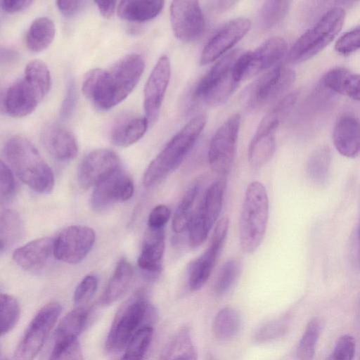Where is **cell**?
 Here are the masks:
<instances>
[{
    "mask_svg": "<svg viewBox=\"0 0 360 360\" xmlns=\"http://www.w3.org/2000/svg\"><path fill=\"white\" fill-rule=\"evenodd\" d=\"M144 67L143 57L131 53L121 58L108 70L92 69L83 79L82 93L97 109L109 110L131 92Z\"/></svg>",
    "mask_w": 360,
    "mask_h": 360,
    "instance_id": "obj_1",
    "label": "cell"
},
{
    "mask_svg": "<svg viewBox=\"0 0 360 360\" xmlns=\"http://www.w3.org/2000/svg\"><path fill=\"white\" fill-rule=\"evenodd\" d=\"M5 155L18 177L33 191L40 193L51 191L54 176L49 165L34 146L20 136L6 142Z\"/></svg>",
    "mask_w": 360,
    "mask_h": 360,
    "instance_id": "obj_2",
    "label": "cell"
},
{
    "mask_svg": "<svg viewBox=\"0 0 360 360\" xmlns=\"http://www.w3.org/2000/svg\"><path fill=\"white\" fill-rule=\"evenodd\" d=\"M206 124L202 115L193 117L167 143L146 168L143 182L150 187L177 168L193 147Z\"/></svg>",
    "mask_w": 360,
    "mask_h": 360,
    "instance_id": "obj_3",
    "label": "cell"
},
{
    "mask_svg": "<svg viewBox=\"0 0 360 360\" xmlns=\"http://www.w3.org/2000/svg\"><path fill=\"white\" fill-rule=\"evenodd\" d=\"M154 316V308L142 293L130 297L114 317L105 341L106 351L112 354L122 351L139 329L150 326Z\"/></svg>",
    "mask_w": 360,
    "mask_h": 360,
    "instance_id": "obj_4",
    "label": "cell"
},
{
    "mask_svg": "<svg viewBox=\"0 0 360 360\" xmlns=\"http://www.w3.org/2000/svg\"><path fill=\"white\" fill-rule=\"evenodd\" d=\"M269 216V199L265 186L253 181L248 186L240 219V243L248 253L260 245L266 229Z\"/></svg>",
    "mask_w": 360,
    "mask_h": 360,
    "instance_id": "obj_5",
    "label": "cell"
},
{
    "mask_svg": "<svg viewBox=\"0 0 360 360\" xmlns=\"http://www.w3.org/2000/svg\"><path fill=\"white\" fill-rule=\"evenodd\" d=\"M345 18V11L341 7L328 10L293 44L288 54V62L299 63L318 54L340 32Z\"/></svg>",
    "mask_w": 360,
    "mask_h": 360,
    "instance_id": "obj_6",
    "label": "cell"
},
{
    "mask_svg": "<svg viewBox=\"0 0 360 360\" xmlns=\"http://www.w3.org/2000/svg\"><path fill=\"white\" fill-rule=\"evenodd\" d=\"M243 52L234 49L221 58L198 82L195 98L212 107L225 103L239 85L234 77V66Z\"/></svg>",
    "mask_w": 360,
    "mask_h": 360,
    "instance_id": "obj_7",
    "label": "cell"
},
{
    "mask_svg": "<svg viewBox=\"0 0 360 360\" xmlns=\"http://www.w3.org/2000/svg\"><path fill=\"white\" fill-rule=\"evenodd\" d=\"M226 188V179H221L213 182L205 191L188 227L189 243L193 248L203 243L217 219Z\"/></svg>",
    "mask_w": 360,
    "mask_h": 360,
    "instance_id": "obj_8",
    "label": "cell"
},
{
    "mask_svg": "<svg viewBox=\"0 0 360 360\" xmlns=\"http://www.w3.org/2000/svg\"><path fill=\"white\" fill-rule=\"evenodd\" d=\"M61 311V307L57 302H50L35 314L13 355V360H34L42 348L44 342Z\"/></svg>",
    "mask_w": 360,
    "mask_h": 360,
    "instance_id": "obj_9",
    "label": "cell"
},
{
    "mask_svg": "<svg viewBox=\"0 0 360 360\" xmlns=\"http://www.w3.org/2000/svg\"><path fill=\"white\" fill-rule=\"evenodd\" d=\"M240 117H229L213 135L208 149V161L212 169L220 175L230 172L235 160Z\"/></svg>",
    "mask_w": 360,
    "mask_h": 360,
    "instance_id": "obj_10",
    "label": "cell"
},
{
    "mask_svg": "<svg viewBox=\"0 0 360 360\" xmlns=\"http://www.w3.org/2000/svg\"><path fill=\"white\" fill-rule=\"evenodd\" d=\"M285 41L279 37L268 39L254 51L243 52L234 66V77L239 83L277 63L287 51Z\"/></svg>",
    "mask_w": 360,
    "mask_h": 360,
    "instance_id": "obj_11",
    "label": "cell"
},
{
    "mask_svg": "<svg viewBox=\"0 0 360 360\" xmlns=\"http://www.w3.org/2000/svg\"><path fill=\"white\" fill-rule=\"evenodd\" d=\"M295 72L278 63L263 74L245 91V105L250 109L263 105L283 94L293 83Z\"/></svg>",
    "mask_w": 360,
    "mask_h": 360,
    "instance_id": "obj_12",
    "label": "cell"
},
{
    "mask_svg": "<svg viewBox=\"0 0 360 360\" xmlns=\"http://www.w3.org/2000/svg\"><path fill=\"white\" fill-rule=\"evenodd\" d=\"M95 242V233L81 225L62 230L54 240V257L68 264L80 262L90 252Z\"/></svg>",
    "mask_w": 360,
    "mask_h": 360,
    "instance_id": "obj_13",
    "label": "cell"
},
{
    "mask_svg": "<svg viewBox=\"0 0 360 360\" xmlns=\"http://www.w3.org/2000/svg\"><path fill=\"white\" fill-rule=\"evenodd\" d=\"M229 219L221 218L217 224L208 248L189 267L188 286L191 290H200L206 283L224 245L229 229Z\"/></svg>",
    "mask_w": 360,
    "mask_h": 360,
    "instance_id": "obj_14",
    "label": "cell"
},
{
    "mask_svg": "<svg viewBox=\"0 0 360 360\" xmlns=\"http://www.w3.org/2000/svg\"><path fill=\"white\" fill-rule=\"evenodd\" d=\"M170 20L175 37L184 42L197 39L205 29V19L198 1H173Z\"/></svg>",
    "mask_w": 360,
    "mask_h": 360,
    "instance_id": "obj_15",
    "label": "cell"
},
{
    "mask_svg": "<svg viewBox=\"0 0 360 360\" xmlns=\"http://www.w3.org/2000/svg\"><path fill=\"white\" fill-rule=\"evenodd\" d=\"M134 191L131 178L120 168L94 186L91 205L95 211L102 212L117 202L129 200Z\"/></svg>",
    "mask_w": 360,
    "mask_h": 360,
    "instance_id": "obj_16",
    "label": "cell"
},
{
    "mask_svg": "<svg viewBox=\"0 0 360 360\" xmlns=\"http://www.w3.org/2000/svg\"><path fill=\"white\" fill-rule=\"evenodd\" d=\"M171 67L167 56H162L153 68L144 86L143 108L149 124L158 119L169 82Z\"/></svg>",
    "mask_w": 360,
    "mask_h": 360,
    "instance_id": "obj_17",
    "label": "cell"
},
{
    "mask_svg": "<svg viewBox=\"0 0 360 360\" xmlns=\"http://www.w3.org/2000/svg\"><path fill=\"white\" fill-rule=\"evenodd\" d=\"M117 155L109 149L99 148L89 153L79 164L78 181L85 188L96 186L120 169Z\"/></svg>",
    "mask_w": 360,
    "mask_h": 360,
    "instance_id": "obj_18",
    "label": "cell"
},
{
    "mask_svg": "<svg viewBox=\"0 0 360 360\" xmlns=\"http://www.w3.org/2000/svg\"><path fill=\"white\" fill-rule=\"evenodd\" d=\"M251 22L237 18L224 25L207 43L200 55V64L207 65L231 49L248 32Z\"/></svg>",
    "mask_w": 360,
    "mask_h": 360,
    "instance_id": "obj_19",
    "label": "cell"
},
{
    "mask_svg": "<svg viewBox=\"0 0 360 360\" xmlns=\"http://www.w3.org/2000/svg\"><path fill=\"white\" fill-rule=\"evenodd\" d=\"M40 139L48 153L59 162L74 159L78 152V144L74 134L65 127L49 124L41 131Z\"/></svg>",
    "mask_w": 360,
    "mask_h": 360,
    "instance_id": "obj_20",
    "label": "cell"
},
{
    "mask_svg": "<svg viewBox=\"0 0 360 360\" xmlns=\"http://www.w3.org/2000/svg\"><path fill=\"white\" fill-rule=\"evenodd\" d=\"M54 239L44 237L17 248L13 254L15 262L22 269L35 271L46 266L54 256Z\"/></svg>",
    "mask_w": 360,
    "mask_h": 360,
    "instance_id": "obj_21",
    "label": "cell"
},
{
    "mask_svg": "<svg viewBox=\"0 0 360 360\" xmlns=\"http://www.w3.org/2000/svg\"><path fill=\"white\" fill-rule=\"evenodd\" d=\"M39 101L35 91L22 77L7 89L4 98V107L10 116L22 117L32 113Z\"/></svg>",
    "mask_w": 360,
    "mask_h": 360,
    "instance_id": "obj_22",
    "label": "cell"
},
{
    "mask_svg": "<svg viewBox=\"0 0 360 360\" xmlns=\"http://www.w3.org/2000/svg\"><path fill=\"white\" fill-rule=\"evenodd\" d=\"M165 238L164 228H148L137 261L139 267L143 271L150 274L161 272L165 246Z\"/></svg>",
    "mask_w": 360,
    "mask_h": 360,
    "instance_id": "obj_23",
    "label": "cell"
},
{
    "mask_svg": "<svg viewBox=\"0 0 360 360\" xmlns=\"http://www.w3.org/2000/svg\"><path fill=\"white\" fill-rule=\"evenodd\" d=\"M333 140L336 150L347 158H355L360 153V120L345 115L336 122Z\"/></svg>",
    "mask_w": 360,
    "mask_h": 360,
    "instance_id": "obj_24",
    "label": "cell"
},
{
    "mask_svg": "<svg viewBox=\"0 0 360 360\" xmlns=\"http://www.w3.org/2000/svg\"><path fill=\"white\" fill-rule=\"evenodd\" d=\"M322 80L330 90L360 102V74L338 67L328 70Z\"/></svg>",
    "mask_w": 360,
    "mask_h": 360,
    "instance_id": "obj_25",
    "label": "cell"
},
{
    "mask_svg": "<svg viewBox=\"0 0 360 360\" xmlns=\"http://www.w3.org/2000/svg\"><path fill=\"white\" fill-rule=\"evenodd\" d=\"M149 122L146 117L130 116L121 119L112 127L110 140L120 147H127L145 134Z\"/></svg>",
    "mask_w": 360,
    "mask_h": 360,
    "instance_id": "obj_26",
    "label": "cell"
},
{
    "mask_svg": "<svg viewBox=\"0 0 360 360\" xmlns=\"http://www.w3.org/2000/svg\"><path fill=\"white\" fill-rule=\"evenodd\" d=\"M133 274L130 262L125 258L121 259L107 283L101 299V304L110 305L120 299L129 289Z\"/></svg>",
    "mask_w": 360,
    "mask_h": 360,
    "instance_id": "obj_27",
    "label": "cell"
},
{
    "mask_svg": "<svg viewBox=\"0 0 360 360\" xmlns=\"http://www.w3.org/2000/svg\"><path fill=\"white\" fill-rule=\"evenodd\" d=\"M164 6L161 0H127L119 3L118 15L131 22L150 20L160 14Z\"/></svg>",
    "mask_w": 360,
    "mask_h": 360,
    "instance_id": "obj_28",
    "label": "cell"
},
{
    "mask_svg": "<svg viewBox=\"0 0 360 360\" xmlns=\"http://www.w3.org/2000/svg\"><path fill=\"white\" fill-rule=\"evenodd\" d=\"M275 134L256 131L248 151V161L251 167H261L271 160L276 149Z\"/></svg>",
    "mask_w": 360,
    "mask_h": 360,
    "instance_id": "obj_29",
    "label": "cell"
},
{
    "mask_svg": "<svg viewBox=\"0 0 360 360\" xmlns=\"http://www.w3.org/2000/svg\"><path fill=\"white\" fill-rule=\"evenodd\" d=\"M56 34L55 25L47 17L36 18L30 25L26 34V44L34 52L46 49L53 41Z\"/></svg>",
    "mask_w": 360,
    "mask_h": 360,
    "instance_id": "obj_30",
    "label": "cell"
},
{
    "mask_svg": "<svg viewBox=\"0 0 360 360\" xmlns=\"http://www.w3.org/2000/svg\"><path fill=\"white\" fill-rule=\"evenodd\" d=\"M198 353L190 330L181 328L173 337L161 360H197Z\"/></svg>",
    "mask_w": 360,
    "mask_h": 360,
    "instance_id": "obj_31",
    "label": "cell"
},
{
    "mask_svg": "<svg viewBox=\"0 0 360 360\" xmlns=\"http://www.w3.org/2000/svg\"><path fill=\"white\" fill-rule=\"evenodd\" d=\"M89 316V309L82 306L69 312L56 328L54 342L77 338L86 326Z\"/></svg>",
    "mask_w": 360,
    "mask_h": 360,
    "instance_id": "obj_32",
    "label": "cell"
},
{
    "mask_svg": "<svg viewBox=\"0 0 360 360\" xmlns=\"http://www.w3.org/2000/svg\"><path fill=\"white\" fill-rule=\"evenodd\" d=\"M23 78L33 89L40 101L48 94L51 86V75L44 61L39 59L30 61L25 67Z\"/></svg>",
    "mask_w": 360,
    "mask_h": 360,
    "instance_id": "obj_33",
    "label": "cell"
},
{
    "mask_svg": "<svg viewBox=\"0 0 360 360\" xmlns=\"http://www.w3.org/2000/svg\"><path fill=\"white\" fill-rule=\"evenodd\" d=\"M240 327V317L235 309L226 307L216 315L213 322V333L220 340H228L235 337Z\"/></svg>",
    "mask_w": 360,
    "mask_h": 360,
    "instance_id": "obj_34",
    "label": "cell"
},
{
    "mask_svg": "<svg viewBox=\"0 0 360 360\" xmlns=\"http://www.w3.org/2000/svg\"><path fill=\"white\" fill-rule=\"evenodd\" d=\"M22 221L19 215L11 210L1 212L0 249L3 252L12 245L22 233Z\"/></svg>",
    "mask_w": 360,
    "mask_h": 360,
    "instance_id": "obj_35",
    "label": "cell"
},
{
    "mask_svg": "<svg viewBox=\"0 0 360 360\" xmlns=\"http://www.w3.org/2000/svg\"><path fill=\"white\" fill-rule=\"evenodd\" d=\"M199 191V186H191L185 193L174 212L172 228L174 233H180L188 229L193 216V207Z\"/></svg>",
    "mask_w": 360,
    "mask_h": 360,
    "instance_id": "obj_36",
    "label": "cell"
},
{
    "mask_svg": "<svg viewBox=\"0 0 360 360\" xmlns=\"http://www.w3.org/2000/svg\"><path fill=\"white\" fill-rule=\"evenodd\" d=\"M322 327V321L319 317H314L309 321L297 348V360H314Z\"/></svg>",
    "mask_w": 360,
    "mask_h": 360,
    "instance_id": "obj_37",
    "label": "cell"
},
{
    "mask_svg": "<svg viewBox=\"0 0 360 360\" xmlns=\"http://www.w3.org/2000/svg\"><path fill=\"white\" fill-rule=\"evenodd\" d=\"M330 160V151L326 146L316 149L311 154L307 164V172L314 182L321 184L326 181Z\"/></svg>",
    "mask_w": 360,
    "mask_h": 360,
    "instance_id": "obj_38",
    "label": "cell"
},
{
    "mask_svg": "<svg viewBox=\"0 0 360 360\" xmlns=\"http://www.w3.org/2000/svg\"><path fill=\"white\" fill-rule=\"evenodd\" d=\"M242 270L240 261L232 258L221 266L214 285V291L217 296L226 294L238 281Z\"/></svg>",
    "mask_w": 360,
    "mask_h": 360,
    "instance_id": "obj_39",
    "label": "cell"
},
{
    "mask_svg": "<svg viewBox=\"0 0 360 360\" xmlns=\"http://www.w3.org/2000/svg\"><path fill=\"white\" fill-rule=\"evenodd\" d=\"M153 334L152 326L139 329L130 340L122 360H143L150 347Z\"/></svg>",
    "mask_w": 360,
    "mask_h": 360,
    "instance_id": "obj_40",
    "label": "cell"
},
{
    "mask_svg": "<svg viewBox=\"0 0 360 360\" xmlns=\"http://www.w3.org/2000/svg\"><path fill=\"white\" fill-rule=\"evenodd\" d=\"M291 5L290 1H266L260 10V22L264 29H271L285 17Z\"/></svg>",
    "mask_w": 360,
    "mask_h": 360,
    "instance_id": "obj_41",
    "label": "cell"
},
{
    "mask_svg": "<svg viewBox=\"0 0 360 360\" xmlns=\"http://www.w3.org/2000/svg\"><path fill=\"white\" fill-rule=\"evenodd\" d=\"M1 335L7 334L17 324L20 316V307L13 296L1 293Z\"/></svg>",
    "mask_w": 360,
    "mask_h": 360,
    "instance_id": "obj_42",
    "label": "cell"
},
{
    "mask_svg": "<svg viewBox=\"0 0 360 360\" xmlns=\"http://www.w3.org/2000/svg\"><path fill=\"white\" fill-rule=\"evenodd\" d=\"M49 360H84L77 338L54 342Z\"/></svg>",
    "mask_w": 360,
    "mask_h": 360,
    "instance_id": "obj_43",
    "label": "cell"
},
{
    "mask_svg": "<svg viewBox=\"0 0 360 360\" xmlns=\"http://www.w3.org/2000/svg\"><path fill=\"white\" fill-rule=\"evenodd\" d=\"M355 340L349 335H343L336 341L334 348L325 360H354Z\"/></svg>",
    "mask_w": 360,
    "mask_h": 360,
    "instance_id": "obj_44",
    "label": "cell"
},
{
    "mask_svg": "<svg viewBox=\"0 0 360 360\" xmlns=\"http://www.w3.org/2000/svg\"><path fill=\"white\" fill-rule=\"evenodd\" d=\"M98 284V278L95 275L85 276L77 285L74 292V302L77 305L88 302L94 296Z\"/></svg>",
    "mask_w": 360,
    "mask_h": 360,
    "instance_id": "obj_45",
    "label": "cell"
},
{
    "mask_svg": "<svg viewBox=\"0 0 360 360\" xmlns=\"http://www.w3.org/2000/svg\"><path fill=\"white\" fill-rule=\"evenodd\" d=\"M335 49L342 55H349L360 49V26L342 34L336 41Z\"/></svg>",
    "mask_w": 360,
    "mask_h": 360,
    "instance_id": "obj_46",
    "label": "cell"
},
{
    "mask_svg": "<svg viewBox=\"0 0 360 360\" xmlns=\"http://www.w3.org/2000/svg\"><path fill=\"white\" fill-rule=\"evenodd\" d=\"M288 317L270 322L257 331L255 340L259 342H264L282 336L288 330Z\"/></svg>",
    "mask_w": 360,
    "mask_h": 360,
    "instance_id": "obj_47",
    "label": "cell"
},
{
    "mask_svg": "<svg viewBox=\"0 0 360 360\" xmlns=\"http://www.w3.org/2000/svg\"><path fill=\"white\" fill-rule=\"evenodd\" d=\"M15 191V182L9 167L4 162L0 163V195L1 204L12 199Z\"/></svg>",
    "mask_w": 360,
    "mask_h": 360,
    "instance_id": "obj_48",
    "label": "cell"
},
{
    "mask_svg": "<svg viewBox=\"0 0 360 360\" xmlns=\"http://www.w3.org/2000/svg\"><path fill=\"white\" fill-rule=\"evenodd\" d=\"M170 215L171 211L167 206L165 205H157L149 214L148 227L154 229L164 228L169 221Z\"/></svg>",
    "mask_w": 360,
    "mask_h": 360,
    "instance_id": "obj_49",
    "label": "cell"
},
{
    "mask_svg": "<svg viewBox=\"0 0 360 360\" xmlns=\"http://www.w3.org/2000/svg\"><path fill=\"white\" fill-rule=\"evenodd\" d=\"M77 103V90L75 83L70 80L67 85L65 97L63 101L60 115L63 119L68 118L72 113Z\"/></svg>",
    "mask_w": 360,
    "mask_h": 360,
    "instance_id": "obj_50",
    "label": "cell"
},
{
    "mask_svg": "<svg viewBox=\"0 0 360 360\" xmlns=\"http://www.w3.org/2000/svg\"><path fill=\"white\" fill-rule=\"evenodd\" d=\"M57 7L58 10L66 16H72L84 7L86 1H57Z\"/></svg>",
    "mask_w": 360,
    "mask_h": 360,
    "instance_id": "obj_51",
    "label": "cell"
},
{
    "mask_svg": "<svg viewBox=\"0 0 360 360\" xmlns=\"http://www.w3.org/2000/svg\"><path fill=\"white\" fill-rule=\"evenodd\" d=\"M32 3L30 0H4L1 1V7L5 12L13 13L26 9Z\"/></svg>",
    "mask_w": 360,
    "mask_h": 360,
    "instance_id": "obj_52",
    "label": "cell"
},
{
    "mask_svg": "<svg viewBox=\"0 0 360 360\" xmlns=\"http://www.w3.org/2000/svg\"><path fill=\"white\" fill-rule=\"evenodd\" d=\"M94 3L97 5L98 9L103 16L110 18L113 15L115 11L117 1H94Z\"/></svg>",
    "mask_w": 360,
    "mask_h": 360,
    "instance_id": "obj_53",
    "label": "cell"
},
{
    "mask_svg": "<svg viewBox=\"0 0 360 360\" xmlns=\"http://www.w3.org/2000/svg\"><path fill=\"white\" fill-rule=\"evenodd\" d=\"M19 57L18 53L15 50L10 49H1V63L11 64L18 60Z\"/></svg>",
    "mask_w": 360,
    "mask_h": 360,
    "instance_id": "obj_54",
    "label": "cell"
},
{
    "mask_svg": "<svg viewBox=\"0 0 360 360\" xmlns=\"http://www.w3.org/2000/svg\"><path fill=\"white\" fill-rule=\"evenodd\" d=\"M237 1H212L211 5L213 10L216 12H222L224 11L229 10L233 5H235Z\"/></svg>",
    "mask_w": 360,
    "mask_h": 360,
    "instance_id": "obj_55",
    "label": "cell"
},
{
    "mask_svg": "<svg viewBox=\"0 0 360 360\" xmlns=\"http://www.w3.org/2000/svg\"><path fill=\"white\" fill-rule=\"evenodd\" d=\"M357 239L359 243V262L360 264V219L357 227Z\"/></svg>",
    "mask_w": 360,
    "mask_h": 360,
    "instance_id": "obj_56",
    "label": "cell"
},
{
    "mask_svg": "<svg viewBox=\"0 0 360 360\" xmlns=\"http://www.w3.org/2000/svg\"><path fill=\"white\" fill-rule=\"evenodd\" d=\"M1 360H8L6 358L1 357Z\"/></svg>",
    "mask_w": 360,
    "mask_h": 360,
    "instance_id": "obj_57",
    "label": "cell"
}]
</instances>
